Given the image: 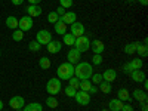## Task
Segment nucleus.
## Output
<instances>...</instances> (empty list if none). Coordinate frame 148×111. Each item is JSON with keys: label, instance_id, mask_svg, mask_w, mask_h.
Instances as JSON below:
<instances>
[{"label": "nucleus", "instance_id": "nucleus-43", "mask_svg": "<svg viewBox=\"0 0 148 111\" xmlns=\"http://www.w3.org/2000/svg\"><path fill=\"white\" fill-rule=\"evenodd\" d=\"M89 93H92V95L98 93V88H96V86H90V89H89Z\"/></svg>", "mask_w": 148, "mask_h": 111}, {"label": "nucleus", "instance_id": "nucleus-16", "mask_svg": "<svg viewBox=\"0 0 148 111\" xmlns=\"http://www.w3.org/2000/svg\"><path fill=\"white\" fill-rule=\"evenodd\" d=\"M129 74H130V79H132L133 82H136V83H142V82L145 80V73H144L142 70H133V71H130Z\"/></svg>", "mask_w": 148, "mask_h": 111}, {"label": "nucleus", "instance_id": "nucleus-39", "mask_svg": "<svg viewBox=\"0 0 148 111\" xmlns=\"http://www.w3.org/2000/svg\"><path fill=\"white\" fill-rule=\"evenodd\" d=\"M121 111H133V107L127 102V104H123V107H121Z\"/></svg>", "mask_w": 148, "mask_h": 111}, {"label": "nucleus", "instance_id": "nucleus-19", "mask_svg": "<svg viewBox=\"0 0 148 111\" xmlns=\"http://www.w3.org/2000/svg\"><path fill=\"white\" fill-rule=\"evenodd\" d=\"M125 102H121L120 99H117V98H113L110 102H108V110L110 111H121V107Z\"/></svg>", "mask_w": 148, "mask_h": 111}, {"label": "nucleus", "instance_id": "nucleus-12", "mask_svg": "<svg viewBox=\"0 0 148 111\" xmlns=\"http://www.w3.org/2000/svg\"><path fill=\"white\" fill-rule=\"evenodd\" d=\"M90 49H92V52H93L95 55H101V53L105 51V45H104V42L95 39V40L90 42Z\"/></svg>", "mask_w": 148, "mask_h": 111}, {"label": "nucleus", "instance_id": "nucleus-1", "mask_svg": "<svg viewBox=\"0 0 148 111\" xmlns=\"http://www.w3.org/2000/svg\"><path fill=\"white\" fill-rule=\"evenodd\" d=\"M93 74V68L89 62H79L74 65V76L79 80H89Z\"/></svg>", "mask_w": 148, "mask_h": 111}, {"label": "nucleus", "instance_id": "nucleus-51", "mask_svg": "<svg viewBox=\"0 0 148 111\" xmlns=\"http://www.w3.org/2000/svg\"><path fill=\"white\" fill-rule=\"evenodd\" d=\"M15 111H22V110H15Z\"/></svg>", "mask_w": 148, "mask_h": 111}, {"label": "nucleus", "instance_id": "nucleus-28", "mask_svg": "<svg viewBox=\"0 0 148 111\" xmlns=\"http://www.w3.org/2000/svg\"><path fill=\"white\" fill-rule=\"evenodd\" d=\"M45 104L49 107V108H56L59 104H58V99H56V96H49V98H46V101H45Z\"/></svg>", "mask_w": 148, "mask_h": 111}, {"label": "nucleus", "instance_id": "nucleus-14", "mask_svg": "<svg viewBox=\"0 0 148 111\" xmlns=\"http://www.w3.org/2000/svg\"><path fill=\"white\" fill-rule=\"evenodd\" d=\"M59 21H62L65 25H71L73 22L77 21V15H76V12H65V14L59 18Z\"/></svg>", "mask_w": 148, "mask_h": 111}, {"label": "nucleus", "instance_id": "nucleus-32", "mask_svg": "<svg viewBox=\"0 0 148 111\" xmlns=\"http://www.w3.org/2000/svg\"><path fill=\"white\" fill-rule=\"evenodd\" d=\"M12 39H14L15 42H21V40L24 39V33H22L19 28L14 30V33H12Z\"/></svg>", "mask_w": 148, "mask_h": 111}, {"label": "nucleus", "instance_id": "nucleus-17", "mask_svg": "<svg viewBox=\"0 0 148 111\" xmlns=\"http://www.w3.org/2000/svg\"><path fill=\"white\" fill-rule=\"evenodd\" d=\"M102 79H104L105 82H108V83H113V82L117 79V71H116V70H113V68L105 70V71H104V74H102Z\"/></svg>", "mask_w": 148, "mask_h": 111}, {"label": "nucleus", "instance_id": "nucleus-9", "mask_svg": "<svg viewBox=\"0 0 148 111\" xmlns=\"http://www.w3.org/2000/svg\"><path fill=\"white\" fill-rule=\"evenodd\" d=\"M24 105H25V99H24L21 95L12 96L10 101H9V107L14 108V110H21V108H24Z\"/></svg>", "mask_w": 148, "mask_h": 111}, {"label": "nucleus", "instance_id": "nucleus-11", "mask_svg": "<svg viewBox=\"0 0 148 111\" xmlns=\"http://www.w3.org/2000/svg\"><path fill=\"white\" fill-rule=\"evenodd\" d=\"M80 52L77 51V49L76 47H71L70 49V51H68V61H67V62H70V64H73V65H76V64H79L80 62Z\"/></svg>", "mask_w": 148, "mask_h": 111}, {"label": "nucleus", "instance_id": "nucleus-24", "mask_svg": "<svg viewBox=\"0 0 148 111\" xmlns=\"http://www.w3.org/2000/svg\"><path fill=\"white\" fill-rule=\"evenodd\" d=\"M99 90H101L102 93L108 95V93H111V90H113V86H111V83H108V82L102 80V82L99 83Z\"/></svg>", "mask_w": 148, "mask_h": 111}, {"label": "nucleus", "instance_id": "nucleus-33", "mask_svg": "<svg viewBox=\"0 0 148 111\" xmlns=\"http://www.w3.org/2000/svg\"><path fill=\"white\" fill-rule=\"evenodd\" d=\"M79 84H80V80H79L76 76H73L71 79H68V86H71V88H74V89L79 90Z\"/></svg>", "mask_w": 148, "mask_h": 111}, {"label": "nucleus", "instance_id": "nucleus-3", "mask_svg": "<svg viewBox=\"0 0 148 111\" xmlns=\"http://www.w3.org/2000/svg\"><path fill=\"white\" fill-rule=\"evenodd\" d=\"M61 90H62V83H61V80L58 77H53V79H51L46 83V92L49 95L56 96Z\"/></svg>", "mask_w": 148, "mask_h": 111}, {"label": "nucleus", "instance_id": "nucleus-23", "mask_svg": "<svg viewBox=\"0 0 148 111\" xmlns=\"http://www.w3.org/2000/svg\"><path fill=\"white\" fill-rule=\"evenodd\" d=\"M6 27L10 30H16L18 28V18L15 16H8L6 18Z\"/></svg>", "mask_w": 148, "mask_h": 111}, {"label": "nucleus", "instance_id": "nucleus-45", "mask_svg": "<svg viewBox=\"0 0 148 111\" xmlns=\"http://www.w3.org/2000/svg\"><path fill=\"white\" fill-rule=\"evenodd\" d=\"M135 2H139L142 6H147L148 5V0H135Z\"/></svg>", "mask_w": 148, "mask_h": 111}, {"label": "nucleus", "instance_id": "nucleus-13", "mask_svg": "<svg viewBox=\"0 0 148 111\" xmlns=\"http://www.w3.org/2000/svg\"><path fill=\"white\" fill-rule=\"evenodd\" d=\"M46 49H47L49 53H58V52H61V49H62V43L58 42V40H51L46 45Z\"/></svg>", "mask_w": 148, "mask_h": 111}, {"label": "nucleus", "instance_id": "nucleus-8", "mask_svg": "<svg viewBox=\"0 0 148 111\" xmlns=\"http://www.w3.org/2000/svg\"><path fill=\"white\" fill-rule=\"evenodd\" d=\"M70 33L76 37H80V36H84V25L82 22H79V21H76V22H73L71 25H70Z\"/></svg>", "mask_w": 148, "mask_h": 111}, {"label": "nucleus", "instance_id": "nucleus-7", "mask_svg": "<svg viewBox=\"0 0 148 111\" xmlns=\"http://www.w3.org/2000/svg\"><path fill=\"white\" fill-rule=\"evenodd\" d=\"M36 40L39 42L40 45H47L51 40H53L52 39V33L49 30H40L39 33L36 34Z\"/></svg>", "mask_w": 148, "mask_h": 111}, {"label": "nucleus", "instance_id": "nucleus-40", "mask_svg": "<svg viewBox=\"0 0 148 111\" xmlns=\"http://www.w3.org/2000/svg\"><path fill=\"white\" fill-rule=\"evenodd\" d=\"M123 71H125V73H130V71H133V68H132L130 62H127V64L123 65Z\"/></svg>", "mask_w": 148, "mask_h": 111}, {"label": "nucleus", "instance_id": "nucleus-29", "mask_svg": "<svg viewBox=\"0 0 148 111\" xmlns=\"http://www.w3.org/2000/svg\"><path fill=\"white\" fill-rule=\"evenodd\" d=\"M90 86H92L90 80H80V84H79V89H80V90H83V92H89V89H90Z\"/></svg>", "mask_w": 148, "mask_h": 111}, {"label": "nucleus", "instance_id": "nucleus-20", "mask_svg": "<svg viewBox=\"0 0 148 111\" xmlns=\"http://www.w3.org/2000/svg\"><path fill=\"white\" fill-rule=\"evenodd\" d=\"M53 30H55V33L56 34H61V36H64L65 33H67V25L62 22V21H56L55 24H53Z\"/></svg>", "mask_w": 148, "mask_h": 111}, {"label": "nucleus", "instance_id": "nucleus-6", "mask_svg": "<svg viewBox=\"0 0 148 111\" xmlns=\"http://www.w3.org/2000/svg\"><path fill=\"white\" fill-rule=\"evenodd\" d=\"M18 28L22 31V33H27L33 28V18L31 16H22L21 19H18Z\"/></svg>", "mask_w": 148, "mask_h": 111}, {"label": "nucleus", "instance_id": "nucleus-2", "mask_svg": "<svg viewBox=\"0 0 148 111\" xmlns=\"http://www.w3.org/2000/svg\"><path fill=\"white\" fill-rule=\"evenodd\" d=\"M56 76L59 80H68L74 76V65L70 62H64L56 68Z\"/></svg>", "mask_w": 148, "mask_h": 111}, {"label": "nucleus", "instance_id": "nucleus-47", "mask_svg": "<svg viewBox=\"0 0 148 111\" xmlns=\"http://www.w3.org/2000/svg\"><path fill=\"white\" fill-rule=\"evenodd\" d=\"M141 111H148V105H147V104H142V108H141Z\"/></svg>", "mask_w": 148, "mask_h": 111}, {"label": "nucleus", "instance_id": "nucleus-4", "mask_svg": "<svg viewBox=\"0 0 148 111\" xmlns=\"http://www.w3.org/2000/svg\"><path fill=\"white\" fill-rule=\"evenodd\" d=\"M73 47H76L80 53L88 52L89 49H90V39H89V37H86V36H80V37H77V39H76Z\"/></svg>", "mask_w": 148, "mask_h": 111}, {"label": "nucleus", "instance_id": "nucleus-50", "mask_svg": "<svg viewBox=\"0 0 148 111\" xmlns=\"http://www.w3.org/2000/svg\"><path fill=\"white\" fill-rule=\"evenodd\" d=\"M127 2H135V0H127Z\"/></svg>", "mask_w": 148, "mask_h": 111}, {"label": "nucleus", "instance_id": "nucleus-27", "mask_svg": "<svg viewBox=\"0 0 148 111\" xmlns=\"http://www.w3.org/2000/svg\"><path fill=\"white\" fill-rule=\"evenodd\" d=\"M136 53H138L141 58H147V55H148V47H147V45L138 43V46H136Z\"/></svg>", "mask_w": 148, "mask_h": 111}, {"label": "nucleus", "instance_id": "nucleus-36", "mask_svg": "<svg viewBox=\"0 0 148 111\" xmlns=\"http://www.w3.org/2000/svg\"><path fill=\"white\" fill-rule=\"evenodd\" d=\"M90 79H92V82H93L95 84H99V83L104 80V79H102V74H99V73L92 74V77H90Z\"/></svg>", "mask_w": 148, "mask_h": 111}, {"label": "nucleus", "instance_id": "nucleus-49", "mask_svg": "<svg viewBox=\"0 0 148 111\" xmlns=\"http://www.w3.org/2000/svg\"><path fill=\"white\" fill-rule=\"evenodd\" d=\"M101 111H110V110H108V108H102Z\"/></svg>", "mask_w": 148, "mask_h": 111}, {"label": "nucleus", "instance_id": "nucleus-21", "mask_svg": "<svg viewBox=\"0 0 148 111\" xmlns=\"http://www.w3.org/2000/svg\"><path fill=\"white\" fill-rule=\"evenodd\" d=\"M22 111H43V105L39 104V102H31V104L24 105Z\"/></svg>", "mask_w": 148, "mask_h": 111}, {"label": "nucleus", "instance_id": "nucleus-38", "mask_svg": "<svg viewBox=\"0 0 148 111\" xmlns=\"http://www.w3.org/2000/svg\"><path fill=\"white\" fill-rule=\"evenodd\" d=\"M102 61H104V58H102L101 55H93V56H92V64H93V65H101Z\"/></svg>", "mask_w": 148, "mask_h": 111}, {"label": "nucleus", "instance_id": "nucleus-52", "mask_svg": "<svg viewBox=\"0 0 148 111\" xmlns=\"http://www.w3.org/2000/svg\"><path fill=\"white\" fill-rule=\"evenodd\" d=\"M0 56H2V51H0Z\"/></svg>", "mask_w": 148, "mask_h": 111}, {"label": "nucleus", "instance_id": "nucleus-15", "mask_svg": "<svg viewBox=\"0 0 148 111\" xmlns=\"http://www.w3.org/2000/svg\"><path fill=\"white\" fill-rule=\"evenodd\" d=\"M42 8L39 6V5H30L28 8H27V14H28V16H31V18H37V16H40L42 15Z\"/></svg>", "mask_w": 148, "mask_h": 111}, {"label": "nucleus", "instance_id": "nucleus-26", "mask_svg": "<svg viewBox=\"0 0 148 111\" xmlns=\"http://www.w3.org/2000/svg\"><path fill=\"white\" fill-rule=\"evenodd\" d=\"M51 65H52V62H51V59H49L47 56H42L39 59V67L42 70H49V68H51Z\"/></svg>", "mask_w": 148, "mask_h": 111}, {"label": "nucleus", "instance_id": "nucleus-31", "mask_svg": "<svg viewBox=\"0 0 148 111\" xmlns=\"http://www.w3.org/2000/svg\"><path fill=\"white\" fill-rule=\"evenodd\" d=\"M130 65H132L133 70H141L142 68V59L141 58H133L130 61Z\"/></svg>", "mask_w": 148, "mask_h": 111}, {"label": "nucleus", "instance_id": "nucleus-10", "mask_svg": "<svg viewBox=\"0 0 148 111\" xmlns=\"http://www.w3.org/2000/svg\"><path fill=\"white\" fill-rule=\"evenodd\" d=\"M130 96L133 98V99L139 101V104H147V101H148V95H147V92L142 90V89H135Z\"/></svg>", "mask_w": 148, "mask_h": 111}, {"label": "nucleus", "instance_id": "nucleus-22", "mask_svg": "<svg viewBox=\"0 0 148 111\" xmlns=\"http://www.w3.org/2000/svg\"><path fill=\"white\" fill-rule=\"evenodd\" d=\"M74 42H76V37H74L71 33H65V34L62 36V43H64V45L73 47V46H74Z\"/></svg>", "mask_w": 148, "mask_h": 111}, {"label": "nucleus", "instance_id": "nucleus-42", "mask_svg": "<svg viewBox=\"0 0 148 111\" xmlns=\"http://www.w3.org/2000/svg\"><path fill=\"white\" fill-rule=\"evenodd\" d=\"M10 2H12V5H15V6H21L24 3V0H10Z\"/></svg>", "mask_w": 148, "mask_h": 111}, {"label": "nucleus", "instance_id": "nucleus-41", "mask_svg": "<svg viewBox=\"0 0 148 111\" xmlns=\"http://www.w3.org/2000/svg\"><path fill=\"white\" fill-rule=\"evenodd\" d=\"M55 12H56V14H58V16L61 18V16H62V15L65 14V9H64V8H61V6H59V8H56V10H55Z\"/></svg>", "mask_w": 148, "mask_h": 111}, {"label": "nucleus", "instance_id": "nucleus-34", "mask_svg": "<svg viewBox=\"0 0 148 111\" xmlns=\"http://www.w3.org/2000/svg\"><path fill=\"white\" fill-rule=\"evenodd\" d=\"M56 21H59V16H58L56 12H49V14H47V22L55 24Z\"/></svg>", "mask_w": 148, "mask_h": 111}, {"label": "nucleus", "instance_id": "nucleus-25", "mask_svg": "<svg viewBox=\"0 0 148 111\" xmlns=\"http://www.w3.org/2000/svg\"><path fill=\"white\" fill-rule=\"evenodd\" d=\"M136 46H138V42H130L125 46V53L127 55H133L136 53Z\"/></svg>", "mask_w": 148, "mask_h": 111}, {"label": "nucleus", "instance_id": "nucleus-44", "mask_svg": "<svg viewBox=\"0 0 148 111\" xmlns=\"http://www.w3.org/2000/svg\"><path fill=\"white\" fill-rule=\"evenodd\" d=\"M40 2H42V0H28V3H30V5H39Z\"/></svg>", "mask_w": 148, "mask_h": 111}, {"label": "nucleus", "instance_id": "nucleus-35", "mask_svg": "<svg viewBox=\"0 0 148 111\" xmlns=\"http://www.w3.org/2000/svg\"><path fill=\"white\" fill-rule=\"evenodd\" d=\"M64 92H65V95H67V96H70V98H74V96H76V92H77V89L71 88V86H65V88H64Z\"/></svg>", "mask_w": 148, "mask_h": 111}, {"label": "nucleus", "instance_id": "nucleus-46", "mask_svg": "<svg viewBox=\"0 0 148 111\" xmlns=\"http://www.w3.org/2000/svg\"><path fill=\"white\" fill-rule=\"evenodd\" d=\"M142 84H144V90L147 92V89H148V82H147V79H145V80L142 82Z\"/></svg>", "mask_w": 148, "mask_h": 111}, {"label": "nucleus", "instance_id": "nucleus-37", "mask_svg": "<svg viewBox=\"0 0 148 111\" xmlns=\"http://www.w3.org/2000/svg\"><path fill=\"white\" fill-rule=\"evenodd\" d=\"M73 0H59V6L61 8H64V9H70L73 6Z\"/></svg>", "mask_w": 148, "mask_h": 111}, {"label": "nucleus", "instance_id": "nucleus-53", "mask_svg": "<svg viewBox=\"0 0 148 111\" xmlns=\"http://www.w3.org/2000/svg\"><path fill=\"white\" fill-rule=\"evenodd\" d=\"M2 111H5V110H2Z\"/></svg>", "mask_w": 148, "mask_h": 111}, {"label": "nucleus", "instance_id": "nucleus-48", "mask_svg": "<svg viewBox=\"0 0 148 111\" xmlns=\"http://www.w3.org/2000/svg\"><path fill=\"white\" fill-rule=\"evenodd\" d=\"M2 110H3V101L0 99V111H2Z\"/></svg>", "mask_w": 148, "mask_h": 111}, {"label": "nucleus", "instance_id": "nucleus-30", "mask_svg": "<svg viewBox=\"0 0 148 111\" xmlns=\"http://www.w3.org/2000/svg\"><path fill=\"white\" fill-rule=\"evenodd\" d=\"M28 49L31 52H39L40 49H42V45L37 42V40H31L30 43H28Z\"/></svg>", "mask_w": 148, "mask_h": 111}, {"label": "nucleus", "instance_id": "nucleus-18", "mask_svg": "<svg viewBox=\"0 0 148 111\" xmlns=\"http://www.w3.org/2000/svg\"><path fill=\"white\" fill-rule=\"evenodd\" d=\"M117 99H120L121 102H130L132 96H130L127 89H119L117 90Z\"/></svg>", "mask_w": 148, "mask_h": 111}, {"label": "nucleus", "instance_id": "nucleus-5", "mask_svg": "<svg viewBox=\"0 0 148 111\" xmlns=\"http://www.w3.org/2000/svg\"><path fill=\"white\" fill-rule=\"evenodd\" d=\"M74 99H76V102L79 105L86 107V105H89V102H90V93L89 92H83V90H77Z\"/></svg>", "mask_w": 148, "mask_h": 111}]
</instances>
